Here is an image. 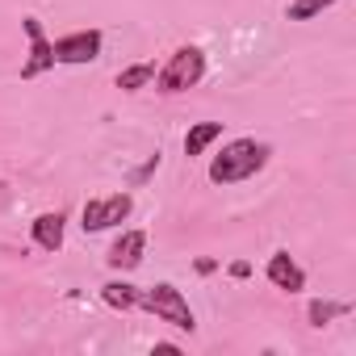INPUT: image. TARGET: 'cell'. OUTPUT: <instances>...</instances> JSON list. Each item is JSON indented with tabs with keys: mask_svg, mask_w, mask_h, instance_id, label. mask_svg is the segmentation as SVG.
Masks as SVG:
<instances>
[{
	"mask_svg": "<svg viewBox=\"0 0 356 356\" xmlns=\"http://www.w3.org/2000/svg\"><path fill=\"white\" fill-rule=\"evenodd\" d=\"M151 80H155V63H130V67L118 72V88H122V92H138V88H147Z\"/></svg>",
	"mask_w": 356,
	"mask_h": 356,
	"instance_id": "cell-14",
	"label": "cell"
},
{
	"mask_svg": "<svg viewBox=\"0 0 356 356\" xmlns=\"http://www.w3.org/2000/svg\"><path fill=\"white\" fill-rule=\"evenodd\" d=\"M155 168H159V151H155V155H151V159H147V163H143V168L134 172V185H143V181H147V176L155 172Z\"/></svg>",
	"mask_w": 356,
	"mask_h": 356,
	"instance_id": "cell-15",
	"label": "cell"
},
{
	"mask_svg": "<svg viewBox=\"0 0 356 356\" xmlns=\"http://www.w3.org/2000/svg\"><path fill=\"white\" fill-rule=\"evenodd\" d=\"M63 231H67V218H63L59 210H47V214H38V218L30 222V239H34V248H42V252H59V248H63Z\"/></svg>",
	"mask_w": 356,
	"mask_h": 356,
	"instance_id": "cell-9",
	"label": "cell"
},
{
	"mask_svg": "<svg viewBox=\"0 0 356 356\" xmlns=\"http://www.w3.org/2000/svg\"><path fill=\"white\" fill-rule=\"evenodd\" d=\"M206 80V51L202 47H176L172 55H168V63L163 67H155V88L163 92V97H176V92H189V88H197Z\"/></svg>",
	"mask_w": 356,
	"mask_h": 356,
	"instance_id": "cell-2",
	"label": "cell"
},
{
	"mask_svg": "<svg viewBox=\"0 0 356 356\" xmlns=\"http://www.w3.org/2000/svg\"><path fill=\"white\" fill-rule=\"evenodd\" d=\"M143 256H147V231H122V235L113 239L105 264H109L113 273H134V268L143 264Z\"/></svg>",
	"mask_w": 356,
	"mask_h": 356,
	"instance_id": "cell-8",
	"label": "cell"
},
{
	"mask_svg": "<svg viewBox=\"0 0 356 356\" xmlns=\"http://www.w3.org/2000/svg\"><path fill=\"white\" fill-rule=\"evenodd\" d=\"M343 314H352V302L314 298V302L306 306V323H310V327H327V323H335V318H343Z\"/></svg>",
	"mask_w": 356,
	"mask_h": 356,
	"instance_id": "cell-12",
	"label": "cell"
},
{
	"mask_svg": "<svg viewBox=\"0 0 356 356\" xmlns=\"http://www.w3.org/2000/svg\"><path fill=\"white\" fill-rule=\"evenodd\" d=\"M273 159V147L264 143V138H252V134H243V138H231V143H222V151L210 159V185H243V181H252L256 172H264V163Z\"/></svg>",
	"mask_w": 356,
	"mask_h": 356,
	"instance_id": "cell-1",
	"label": "cell"
},
{
	"mask_svg": "<svg viewBox=\"0 0 356 356\" xmlns=\"http://www.w3.org/2000/svg\"><path fill=\"white\" fill-rule=\"evenodd\" d=\"M335 5H339V0H289V5H285V22H314L327 9H335Z\"/></svg>",
	"mask_w": 356,
	"mask_h": 356,
	"instance_id": "cell-13",
	"label": "cell"
},
{
	"mask_svg": "<svg viewBox=\"0 0 356 356\" xmlns=\"http://www.w3.org/2000/svg\"><path fill=\"white\" fill-rule=\"evenodd\" d=\"M22 30L30 38V59L22 63V80H38V76H47L55 67V51H51V38H47L38 17H22Z\"/></svg>",
	"mask_w": 356,
	"mask_h": 356,
	"instance_id": "cell-6",
	"label": "cell"
},
{
	"mask_svg": "<svg viewBox=\"0 0 356 356\" xmlns=\"http://www.w3.org/2000/svg\"><path fill=\"white\" fill-rule=\"evenodd\" d=\"M218 138H222V122H193V126L185 130V155L197 159V155H206Z\"/></svg>",
	"mask_w": 356,
	"mask_h": 356,
	"instance_id": "cell-10",
	"label": "cell"
},
{
	"mask_svg": "<svg viewBox=\"0 0 356 356\" xmlns=\"http://www.w3.org/2000/svg\"><path fill=\"white\" fill-rule=\"evenodd\" d=\"M264 277H268V285L281 289V293H302V289H306V268H302L285 248H277V252L268 256Z\"/></svg>",
	"mask_w": 356,
	"mask_h": 356,
	"instance_id": "cell-7",
	"label": "cell"
},
{
	"mask_svg": "<svg viewBox=\"0 0 356 356\" xmlns=\"http://www.w3.org/2000/svg\"><path fill=\"white\" fill-rule=\"evenodd\" d=\"M138 293H143V289L130 285V281H105V285H101V302L113 306V310H122V314L138 306Z\"/></svg>",
	"mask_w": 356,
	"mask_h": 356,
	"instance_id": "cell-11",
	"label": "cell"
},
{
	"mask_svg": "<svg viewBox=\"0 0 356 356\" xmlns=\"http://www.w3.org/2000/svg\"><path fill=\"white\" fill-rule=\"evenodd\" d=\"M231 277H235V281H248V277H252V264H248V260H235V264H231Z\"/></svg>",
	"mask_w": 356,
	"mask_h": 356,
	"instance_id": "cell-16",
	"label": "cell"
},
{
	"mask_svg": "<svg viewBox=\"0 0 356 356\" xmlns=\"http://www.w3.org/2000/svg\"><path fill=\"white\" fill-rule=\"evenodd\" d=\"M193 268H197V273H202V277H210V273H214V268H218V260H206V256H202V260H197V264H193Z\"/></svg>",
	"mask_w": 356,
	"mask_h": 356,
	"instance_id": "cell-18",
	"label": "cell"
},
{
	"mask_svg": "<svg viewBox=\"0 0 356 356\" xmlns=\"http://www.w3.org/2000/svg\"><path fill=\"white\" fill-rule=\"evenodd\" d=\"M101 47H105L101 30H72V34H63V38H55V42H51L55 63H63V67L97 63V59H101Z\"/></svg>",
	"mask_w": 356,
	"mask_h": 356,
	"instance_id": "cell-5",
	"label": "cell"
},
{
	"mask_svg": "<svg viewBox=\"0 0 356 356\" xmlns=\"http://www.w3.org/2000/svg\"><path fill=\"white\" fill-rule=\"evenodd\" d=\"M138 306L143 310H151L159 323H172L176 331H197V314L189 310V298L176 289L172 281H159V285H147L143 293H138Z\"/></svg>",
	"mask_w": 356,
	"mask_h": 356,
	"instance_id": "cell-3",
	"label": "cell"
},
{
	"mask_svg": "<svg viewBox=\"0 0 356 356\" xmlns=\"http://www.w3.org/2000/svg\"><path fill=\"white\" fill-rule=\"evenodd\" d=\"M151 356H181V348H176V343H155Z\"/></svg>",
	"mask_w": 356,
	"mask_h": 356,
	"instance_id": "cell-17",
	"label": "cell"
},
{
	"mask_svg": "<svg viewBox=\"0 0 356 356\" xmlns=\"http://www.w3.org/2000/svg\"><path fill=\"white\" fill-rule=\"evenodd\" d=\"M134 210V197L130 193H109V197H88L84 210H80V227L84 235H101V231H113L130 218Z\"/></svg>",
	"mask_w": 356,
	"mask_h": 356,
	"instance_id": "cell-4",
	"label": "cell"
}]
</instances>
